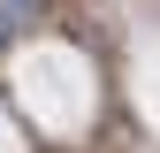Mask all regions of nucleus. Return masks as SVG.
Segmentation results:
<instances>
[{
    "mask_svg": "<svg viewBox=\"0 0 160 153\" xmlns=\"http://www.w3.org/2000/svg\"><path fill=\"white\" fill-rule=\"evenodd\" d=\"M15 31H23V8H15V0H0V54L15 46Z\"/></svg>",
    "mask_w": 160,
    "mask_h": 153,
    "instance_id": "f257e3e1",
    "label": "nucleus"
},
{
    "mask_svg": "<svg viewBox=\"0 0 160 153\" xmlns=\"http://www.w3.org/2000/svg\"><path fill=\"white\" fill-rule=\"evenodd\" d=\"M31 8H46V0H23V15H31Z\"/></svg>",
    "mask_w": 160,
    "mask_h": 153,
    "instance_id": "f03ea898",
    "label": "nucleus"
}]
</instances>
